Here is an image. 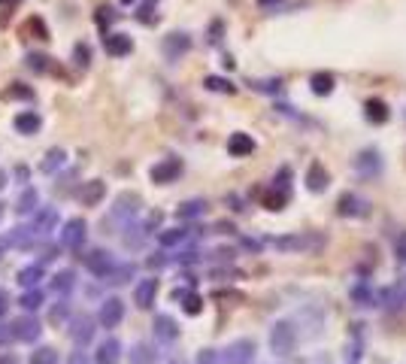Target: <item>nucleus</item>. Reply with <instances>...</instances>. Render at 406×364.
<instances>
[{"label": "nucleus", "instance_id": "obj_1", "mask_svg": "<svg viewBox=\"0 0 406 364\" xmlns=\"http://www.w3.org/2000/svg\"><path fill=\"white\" fill-rule=\"evenodd\" d=\"M328 243V234H319V231H294V234H282V237H273L270 246L276 252H285V255H316L319 249H325Z\"/></svg>", "mask_w": 406, "mask_h": 364}, {"label": "nucleus", "instance_id": "obj_2", "mask_svg": "<svg viewBox=\"0 0 406 364\" xmlns=\"http://www.w3.org/2000/svg\"><path fill=\"white\" fill-rule=\"evenodd\" d=\"M294 346H297V328H294V322H288V319L273 322V328H270V349H273V355H279V358H288V355L294 352Z\"/></svg>", "mask_w": 406, "mask_h": 364}, {"label": "nucleus", "instance_id": "obj_3", "mask_svg": "<svg viewBox=\"0 0 406 364\" xmlns=\"http://www.w3.org/2000/svg\"><path fill=\"white\" fill-rule=\"evenodd\" d=\"M182 170H185V164L176 155H170V158H161L155 164L152 170H149V176H152L155 185H170V182H176L182 176Z\"/></svg>", "mask_w": 406, "mask_h": 364}, {"label": "nucleus", "instance_id": "obj_4", "mask_svg": "<svg viewBox=\"0 0 406 364\" xmlns=\"http://www.w3.org/2000/svg\"><path fill=\"white\" fill-rule=\"evenodd\" d=\"M255 340L252 337H239V340L228 343V349L221 352V364H252L255 358Z\"/></svg>", "mask_w": 406, "mask_h": 364}, {"label": "nucleus", "instance_id": "obj_5", "mask_svg": "<svg viewBox=\"0 0 406 364\" xmlns=\"http://www.w3.org/2000/svg\"><path fill=\"white\" fill-rule=\"evenodd\" d=\"M94 328H97V319L88 316V313H76L70 316V337L76 346H88L94 340Z\"/></svg>", "mask_w": 406, "mask_h": 364}, {"label": "nucleus", "instance_id": "obj_6", "mask_svg": "<svg viewBox=\"0 0 406 364\" xmlns=\"http://www.w3.org/2000/svg\"><path fill=\"white\" fill-rule=\"evenodd\" d=\"M121 319H124V301L121 297H106V301L101 304V310H97V325L112 331V328L121 325Z\"/></svg>", "mask_w": 406, "mask_h": 364}, {"label": "nucleus", "instance_id": "obj_7", "mask_svg": "<svg viewBox=\"0 0 406 364\" xmlns=\"http://www.w3.org/2000/svg\"><path fill=\"white\" fill-rule=\"evenodd\" d=\"M355 170H358L361 179L382 176V155H379V149H364V152H358V158H355Z\"/></svg>", "mask_w": 406, "mask_h": 364}, {"label": "nucleus", "instance_id": "obj_8", "mask_svg": "<svg viewBox=\"0 0 406 364\" xmlns=\"http://www.w3.org/2000/svg\"><path fill=\"white\" fill-rule=\"evenodd\" d=\"M10 331H12V340H19V343H37L40 340V334H43V328H40V322L31 316H19L15 322H10Z\"/></svg>", "mask_w": 406, "mask_h": 364}, {"label": "nucleus", "instance_id": "obj_9", "mask_svg": "<svg viewBox=\"0 0 406 364\" xmlns=\"http://www.w3.org/2000/svg\"><path fill=\"white\" fill-rule=\"evenodd\" d=\"M152 334H155V340L164 343V346H170V343H176L179 340V322L170 316V313H158L152 322Z\"/></svg>", "mask_w": 406, "mask_h": 364}, {"label": "nucleus", "instance_id": "obj_10", "mask_svg": "<svg viewBox=\"0 0 406 364\" xmlns=\"http://www.w3.org/2000/svg\"><path fill=\"white\" fill-rule=\"evenodd\" d=\"M85 240H88V225H85V219H67L64 222V231H61V243L67 246V249H82L85 246Z\"/></svg>", "mask_w": 406, "mask_h": 364}, {"label": "nucleus", "instance_id": "obj_11", "mask_svg": "<svg viewBox=\"0 0 406 364\" xmlns=\"http://www.w3.org/2000/svg\"><path fill=\"white\" fill-rule=\"evenodd\" d=\"M85 267H88L91 276L106 279L112 273V267H115V258H112V252H106V249H91L85 255Z\"/></svg>", "mask_w": 406, "mask_h": 364}, {"label": "nucleus", "instance_id": "obj_12", "mask_svg": "<svg viewBox=\"0 0 406 364\" xmlns=\"http://www.w3.org/2000/svg\"><path fill=\"white\" fill-rule=\"evenodd\" d=\"M164 55H167V61H179L182 55H188V49H192V37L185 34V31H173V34L164 37Z\"/></svg>", "mask_w": 406, "mask_h": 364}, {"label": "nucleus", "instance_id": "obj_13", "mask_svg": "<svg viewBox=\"0 0 406 364\" xmlns=\"http://www.w3.org/2000/svg\"><path fill=\"white\" fill-rule=\"evenodd\" d=\"M139 210H143V201H139V195H137V192H124V195L115 197L112 216H115V219H121V222H130Z\"/></svg>", "mask_w": 406, "mask_h": 364}, {"label": "nucleus", "instance_id": "obj_14", "mask_svg": "<svg viewBox=\"0 0 406 364\" xmlns=\"http://www.w3.org/2000/svg\"><path fill=\"white\" fill-rule=\"evenodd\" d=\"M158 279L155 276H146V279H139L137 288H134V304L139 310H152L155 307V297H158Z\"/></svg>", "mask_w": 406, "mask_h": 364}, {"label": "nucleus", "instance_id": "obj_15", "mask_svg": "<svg viewBox=\"0 0 406 364\" xmlns=\"http://www.w3.org/2000/svg\"><path fill=\"white\" fill-rule=\"evenodd\" d=\"M103 52L110 55V58H124V55H130L134 52V40H130V34H106L103 37Z\"/></svg>", "mask_w": 406, "mask_h": 364}, {"label": "nucleus", "instance_id": "obj_16", "mask_svg": "<svg viewBox=\"0 0 406 364\" xmlns=\"http://www.w3.org/2000/svg\"><path fill=\"white\" fill-rule=\"evenodd\" d=\"M337 213L339 216H349V219H361V216H367L370 213V204L364 201V197H358V195H343L339 197V204H337Z\"/></svg>", "mask_w": 406, "mask_h": 364}, {"label": "nucleus", "instance_id": "obj_17", "mask_svg": "<svg viewBox=\"0 0 406 364\" xmlns=\"http://www.w3.org/2000/svg\"><path fill=\"white\" fill-rule=\"evenodd\" d=\"M55 228H58V210L55 206H37L31 231H34V234H49V231H55Z\"/></svg>", "mask_w": 406, "mask_h": 364}, {"label": "nucleus", "instance_id": "obj_18", "mask_svg": "<svg viewBox=\"0 0 406 364\" xmlns=\"http://www.w3.org/2000/svg\"><path fill=\"white\" fill-rule=\"evenodd\" d=\"M119 361H121V343L115 337H106V340L97 343L94 364H119Z\"/></svg>", "mask_w": 406, "mask_h": 364}, {"label": "nucleus", "instance_id": "obj_19", "mask_svg": "<svg viewBox=\"0 0 406 364\" xmlns=\"http://www.w3.org/2000/svg\"><path fill=\"white\" fill-rule=\"evenodd\" d=\"M103 195H106V182H101V179L82 182V185H79V192H76L79 204H85V206H97V204L103 201Z\"/></svg>", "mask_w": 406, "mask_h": 364}, {"label": "nucleus", "instance_id": "obj_20", "mask_svg": "<svg viewBox=\"0 0 406 364\" xmlns=\"http://www.w3.org/2000/svg\"><path fill=\"white\" fill-rule=\"evenodd\" d=\"M328 185H330V176H328L325 164L312 161L310 170H306V188H310L312 195H321V192H328Z\"/></svg>", "mask_w": 406, "mask_h": 364}, {"label": "nucleus", "instance_id": "obj_21", "mask_svg": "<svg viewBox=\"0 0 406 364\" xmlns=\"http://www.w3.org/2000/svg\"><path fill=\"white\" fill-rule=\"evenodd\" d=\"M255 152V140L252 134H243V131H237V134L228 137V155L230 158H246V155Z\"/></svg>", "mask_w": 406, "mask_h": 364}, {"label": "nucleus", "instance_id": "obj_22", "mask_svg": "<svg viewBox=\"0 0 406 364\" xmlns=\"http://www.w3.org/2000/svg\"><path fill=\"white\" fill-rule=\"evenodd\" d=\"M12 125H15L19 134L34 137V134H40V128H43V119H40V113H34V110H24V113H19L12 119Z\"/></svg>", "mask_w": 406, "mask_h": 364}, {"label": "nucleus", "instance_id": "obj_23", "mask_svg": "<svg viewBox=\"0 0 406 364\" xmlns=\"http://www.w3.org/2000/svg\"><path fill=\"white\" fill-rule=\"evenodd\" d=\"M73 288H76V273L73 270H58L52 279H49V292H55L58 297H67Z\"/></svg>", "mask_w": 406, "mask_h": 364}, {"label": "nucleus", "instance_id": "obj_24", "mask_svg": "<svg viewBox=\"0 0 406 364\" xmlns=\"http://www.w3.org/2000/svg\"><path fill=\"white\" fill-rule=\"evenodd\" d=\"M46 279V267H43V261H37V264H24V267L19 270V286L22 288H37L40 283Z\"/></svg>", "mask_w": 406, "mask_h": 364}, {"label": "nucleus", "instance_id": "obj_25", "mask_svg": "<svg viewBox=\"0 0 406 364\" xmlns=\"http://www.w3.org/2000/svg\"><path fill=\"white\" fill-rule=\"evenodd\" d=\"M188 240H192V231L188 228H164V231H158L161 249H173V246H182V243H188Z\"/></svg>", "mask_w": 406, "mask_h": 364}, {"label": "nucleus", "instance_id": "obj_26", "mask_svg": "<svg viewBox=\"0 0 406 364\" xmlns=\"http://www.w3.org/2000/svg\"><path fill=\"white\" fill-rule=\"evenodd\" d=\"M203 213H206V201H203V197H192V201H182L176 206V219H182V222L201 219Z\"/></svg>", "mask_w": 406, "mask_h": 364}, {"label": "nucleus", "instance_id": "obj_27", "mask_svg": "<svg viewBox=\"0 0 406 364\" xmlns=\"http://www.w3.org/2000/svg\"><path fill=\"white\" fill-rule=\"evenodd\" d=\"M34 231L31 228H12L10 231V237H6V246H12V249H31V246H34Z\"/></svg>", "mask_w": 406, "mask_h": 364}, {"label": "nucleus", "instance_id": "obj_28", "mask_svg": "<svg viewBox=\"0 0 406 364\" xmlns=\"http://www.w3.org/2000/svg\"><path fill=\"white\" fill-rule=\"evenodd\" d=\"M173 297H176V301H182V310H185L188 316H197V313L203 310V297H201V295H194V292L176 288V292H173Z\"/></svg>", "mask_w": 406, "mask_h": 364}, {"label": "nucleus", "instance_id": "obj_29", "mask_svg": "<svg viewBox=\"0 0 406 364\" xmlns=\"http://www.w3.org/2000/svg\"><path fill=\"white\" fill-rule=\"evenodd\" d=\"M130 364H158V352L152 343H137L130 349Z\"/></svg>", "mask_w": 406, "mask_h": 364}, {"label": "nucleus", "instance_id": "obj_30", "mask_svg": "<svg viewBox=\"0 0 406 364\" xmlns=\"http://www.w3.org/2000/svg\"><path fill=\"white\" fill-rule=\"evenodd\" d=\"M310 85H312V94L328 97L330 91L337 88V79H334V73H316V76L310 79Z\"/></svg>", "mask_w": 406, "mask_h": 364}, {"label": "nucleus", "instance_id": "obj_31", "mask_svg": "<svg viewBox=\"0 0 406 364\" xmlns=\"http://www.w3.org/2000/svg\"><path fill=\"white\" fill-rule=\"evenodd\" d=\"M43 301H46V295H43V288H24V295H22V310L24 313H37L40 307H43Z\"/></svg>", "mask_w": 406, "mask_h": 364}, {"label": "nucleus", "instance_id": "obj_32", "mask_svg": "<svg viewBox=\"0 0 406 364\" xmlns=\"http://www.w3.org/2000/svg\"><path fill=\"white\" fill-rule=\"evenodd\" d=\"M40 206V195L37 188H24V192L19 195V204H15V213H22V216H31Z\"/></svg>", "mask_w": 406, "mask_h": 364}, {"label": "nucleus", "instance_id": "obj_33", "mask_svg": "<svg viewBox=\"0 0 406 364\" xmlns=\"http://www.w3.org/2000/svg\"><path fill=\"white\" fill-rule=\"evenodd\" d=\"M137 273V267L130 261H124V264H115L112 267V273L110 276H106V283L110 286H124V283H130V276H134Z\"/></svg>", "mask_w": 406, "mask_h": 364}, {"label": "nucleus", "instance_id": "obj_34", "mask_svg": "<svg viewBox=\"0 0 406 364\" xmlns=\"http://www.w3.org/2000/svg\"><path fill=\"white\" fill-rule=\"evenodd\" d=\"M388 115H391V113H388L385 101H379V97L367 101V122H373V125H385Z\"/></svg>", "mask_w": 406, "mask_h": 364}, {"label": "nucleus", "instance_id": "obj_35", "mask_svg": "<svg viewBox=\"0 0 406 364\" xmlns=\"http://www.w3.org/2000/svg\"><path fill=\"white\" fill-rule=\"evenodd\" d=\"M64 161H67V152L55 146L52 152H46V155H43V164H40V170H43V173H55V170L61 167Z\"/></svg>", "mask_w": 406, "mask_h": 364}, {"label": "nucleus", "instance_id": "obj_36", "mask_svg": "<svg viewBox=\"0 0 406 364\" xmlns=\"http://www.w3.org/2000/svg\"><path fill=\"white\" fill-rule=\"evenodd\" d=\"M28 364H61V358H58V352L52 349V346H40V349L31 352Z\"/></svg>", "mask_w": 406, "mask_h": 364}, {"label": "nucleus", "instance_id": "obj_37", "mask_svg": "<svg viewBox=\"0 0 406 364\" xmlns=\"http://www.w3.org/2000/svg\"><path fill=\"white\" fill-rule=\"evenodd\" d=\"M203 85L210 88V91H219V94H234V91H237L234 82H230V79H221V76H206Z\"/></svg>", "mask_w": 406, "mask_h": 364}, {"label": "nucleus", "instance_id": "obj_38", "mask_svg": "<svg viewBox=\"0 0 406 364\" xmlns=\"http://www.w3.org/2000/svg\"><path fill=\"white\" fill-rule=\"evenodd\" d=\"M28 67L34 73H49V70H52V58L34 52V55H28Z\"/></svg>", "mask_w": 406, "mask_h": 364}, {"label": "nucleus", "instance_id": "obj_39", "mask_svg": "<svg viewBox=\"0 0 406 364\" xmlns=\"http://www.w3.org/2000/svg\"><path fill=\"white\" fill-rule=\"evenodd\" d=\"M155 6H158V0H146V3L139 6V13H137V22L139 24H152L155 22Z\"/></svg>", "mask_w": 406, "mask_h": 364}, {"label": "nucleus", "instance_id": "obj_40", "mask_svg": "<svg viewBox=\"0 0 406 364\" xmlns=\"http://www.w3.org/2000/svg\"><path fill=\"white\" fill-rule=\"evenodd\" d=\"M67 313H70L67 297H61V301H58L55 307H52V313H49V322H55V325H58V322H64V316H67Z\"/></svg>", "mask_w": 406, "mask_h": 364}, {"label": "nucleus", "instance_id": "obj_41", "mask_svg": "<svg viewBox=\"0 0 406 364\" xmlns=\"http://www.w3.org/2000/svg\"><path fill=\"white\" fill-rule=\"evenodd\" d=\"M94 22L101 24V28H110V24L115 22V13H112V6H101V10L94 13Z\"/></svg>", "mask_w": 406, "mask_h": 364}, {"label": "nucleus", "instance_id": "obj_42", "mask_svg": "<svg viewBox=\"0 0 406 364\" xmlns=\"http://www.w3.org/2000/svg\"><path fill=\"white\" fill-rule=\"evenodd\" d=\"M194 364H221V355L215 349H201L197 352V358H194Z\"/></svg>", "mask_w": 406, "mask_h": 364}, {"label": "nucleus", "instance_id": "obj_43", "mask_svg": "<svg viewBox=\"0 0 406 364\" xmlns=\"http://www.w3.org/2000/svg\"><path fill=\"white\" fill-rule=\"evenodd\" d=\"M279 85H282V82H279V79H267V82H252V88H255V91H279Z\"/></svg>", "mask_w": 406, "mask_h": 364}, {"label": "nucleus", "instance_id": "obj_44", "mask_svg": "<svg viewBox=\"0 0 406 364\" xmlns=\"http://www.w3.org/2000/svg\"><path fill=\"white\" fill-rule=\"evenodd\" d=\"M10 304H12V297H10V292L6 288H0V319L10 313Z\"/></svg>", "mask_w": 406, "mask_h": 364}, {"label": "nucleus", "instance_id": "obj_45", "mask_svg": "<svg viewBox=\"0 0 406 364\" xmlns=\"http://www.w3.org/2000/svg\"><path fill=\"white\" fill-rule=\"evenodd\" d=\"M76 64L79 67H88V46H76Z\"/></svg>", "mask_w": 406, "mask_h": 364}, {"label": "nucleus", "instance_id": "obj_46", "mask_svg": "<svg viewBox=\"0 0 406 364\" xmlns=\"http://www.w3.org/2000/svg\"><path fill=\"white\" fill-rule=\"evenodd\" d=\"M164 264H170V258H164V252H155L149 258V267H164Z\"/></svg>", "mask_w": 406, "mask_h": 364}, {"label": "nucleus", "instance_id": "obj_47", "mask_svg": "<svg viewBox=\"0 0 406 364\" xmlns=\"http://www.w3.org/2000/svg\"><path fill=\"white\" fill-rule=\"evenodd\" d=\"M12 343V331L10 325H0V346H10Z\"/></svg>", "mask_w": 406, "mask_h": 364}, {"label": "nucleus", "instance_id": "obj_48", "mask_svg": "<svg viewBox=\"0 0 406 364\" xmlns=\"http://www.w3.org/2000/svg\"><path fill=\"white\" fill-rule=\"evenodd\" d=\"M67 364H91V361H88V355H85V352H73Z\"/></svg>", "mask_w": 406, "mask_h": 364}, {"label": "nucleus", "instance_id": "obj_49", "mask_svg": "<svg viewBox=\"0 0 406 364\" xmlns=\"http://www.w3.org/2000/svg\"><path fill=\"white\" fill-rule=\"evenodd\" d=\"M58 258V246H46L43 249V261H55Z\"/></svg>", "mask_w": 406, "mask_h": 364}, {"label": "nucleus", "instance_id": "obj_50", "mask_svg": "<svg viewBox=\"0 0 406 364\" xmlns=\"http://www.w3.org/2000/svg\"><path fill=\"white\" fill-rule=\"evenodd\" d=\"M0 364H22V361L15 358L12 352H0Z\"/></svg>", "mask_w": 406, "mask_h": 364}, {"label": "nucleus", "instance_id": "obj_51", "mask_svg": "<svg viewBox=\"0 0 406 364\" xmlns=\"http://www.w3.org/2000/svg\"><path fill=\"white\" fill-rule=\"evenodd\" d=\"M243 246H246V249H252V252H261V243H258V240H243Z\"/></svg>", "mask_w": 406, "mask_h": 364}, {"label": "nucleus", "instance_id": "obj_52", "mask_svg": "<svg viewBox=\"0 0 406 364\" xmlns=\"http://www.w3.org/2000/svg\"><path fill=\"white\" fill-rule=\"evenodd\" d=\"M397 261H406V243L400 246V249H397Z\"/></svg>", "mask_w": 406, "mask_h": 364}, {"label": "nucleus", "instance_id": "obj_53", "mask_svg": "<svg viewBox=\"0 0 406 364\" xmlns=\"http://www.w3.org/2000/svg\"><path fill=\"white\" fill-rule=\"evenodd\" d=\"M6 182H10V176H6V170H0V188H3Z\"/></svg>", "mask_w": 406, "mask_h": 364}, {"label": "nucleus", "instance_id": "obj_54", "mask_svg": "<svg viewBox=\"0 0 406 364\" xmlns=\"http://www.w3.org/2000/svg\"><path fill=\"white\" fill-rule=\"evenodd\" d=\"M273 3H279V0H258V6H273Z\"/></svg>", "mask_w": 406, "mask_h": 364}, {"label": "nucleus", "instance_id": "obj_55", "mask_svg": "<svg viewBox=\"0 0 406 364\" xmlns=\"http://www.w3.org/2000/svg\"><path fill=\"white\" fill-rule=\"evenodd\" d=\"M10 249V246H6V240H0V258H3V252Z\"/></svg>", "mask_w": 406, "mask_h": 364}, {"label": "nucleus", "instance_id": "obj_56", "mask_svg": "<svg viewBox=\"0 0 406 364\" xmlns=\"http://www.w3.org/2000/svg\"><path fill=\"white\" fill-rule=\"evenodd\" d=\"M121 3H124V6H128V3H134V0H121Z\"/></svg>", "mask_w": 406, "mask_h": 364}, {"label": "nucleus", "instance_id": "obj_57", "mask_svg": "<svg viewBox=\"0 0 406 364\" xmlns=\"http://www.w3.org/2000/svg\"><path fill=\"white\" fill-rule=\"evenodd\" d=\"M0 219H3V204H0Z\"/></svg>", "mask_w": 406, "mask_h": 364}, {"label": "nucleus", "instance_id": "obj_58", "mask_svg": "<svg viewBox=\"0 0 406 364\" xmlns=\"http://www.w3.org/2000/svg\"><path fill=\"white\" fill-rule=\"evenodd\" d=\"M173 364H179V361H173Z\"/></svg>", "mask_w": 406, "mask_h": 364}, {"label": "nucleus", "instance_id": "obj_59", "mask_svg": "<svg viewBox=\"0 0 406 364\" xmlns=\"http://www.w3.org/2000/svg\"><path fill=\"white\" fill-rule=\"evenodd\" d=\"M3 3H6V0H3Z\"/></svg>", "mask_w": 406, "mask_h": 364}]
</instances>
